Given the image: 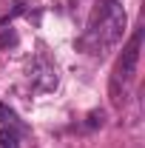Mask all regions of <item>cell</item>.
Returning a JSON list of instances; mask_svg holds the SVG:
<instances>
[{
	"instance_id": "cell-2",
	"label": "cell",
	"mask_w": 145,
	"mask_h": 148,
	"mask_svg": "<svg viewBox=\"0 0 145 148\" xmlns=\"http://www.w3.org/2000/svg\"><path fill=\"white\" fill-rule=\"evenodd\" d=\"M140 49H142V29H137L134 37L128 40V46H122V54L117 57L114 71H111V83H108V97L111 103L120 108L125 106L131 86L137 80V66H140Z\"/></svg>"
},
{
	"instance_id": "cell-1",
	"label": "cell",
	"mask_w": 145,
	"mask_h": 148,
	"mask_svg": "<svg viewBox=\"0 0 145 148\" xmlns=\"http://www.w3.org/2000/svg\"><path fill=\"white\" fill-rule=\"evenodd\" d=\"M122 34H125L122 0H97L88 14L85 32L77 37V49L88 57H105L122 43Z\"/></svg>"
},
{
	"instance_id": "cell-3",
	"label": "cell",
	"mask_w": 145,
	"mask_h": 148,
	"mask_svg": "<svg viewBox=\"0 0 145 148\" xmlns=\"http://www.w3.org/2000/svg\"><path fill=\"white\" fill-rule=\"evenodd\" d=\"M0 125H3V128L17 131V134H26V125L17 120V114L9 108V106H3V103H0Z\"/></svg>"
},
{
	"instance_id": "cell-5",
	"label": "cell",
	"mask_w": 145,
	"mask_h": 148,
	"mask_svg": "<svg viewBox=\"0 0 145 148\" xmlns=\"http://www.w3.org/2000/svg\"><path fill=\"white\" fill-rule=\"evenodd\" d=\"M85 125H88V128H94V125H103V111H91Z\"/></svg>"
},
{
	"instance_id": "cell-4",
	"label": "cell",
	"mask_w": 145,
	"mask_h": 148,
	"mask_svg": "<svg viewBox=\"0 0 145 148\" xmlns=\"http://www.w3.org/2000/svg\"><path fill=\"white\" fill-rule=\"evenodd\" d=\"M20 137H23V134L0 125V148H20Z\"/></svg>"
}]
</instances>
